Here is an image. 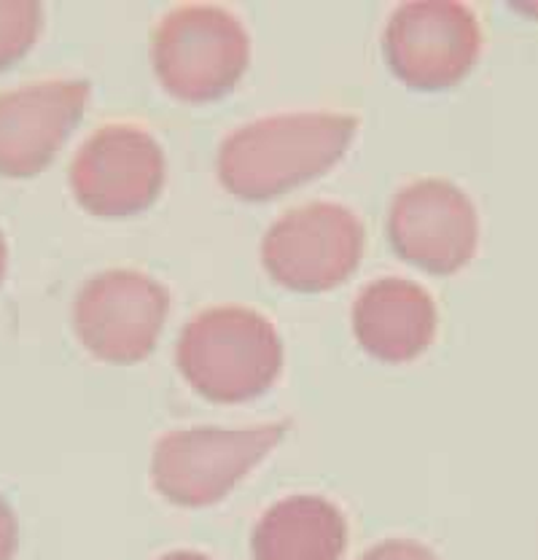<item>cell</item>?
<instances>
[{"instance_id": "cell-1", "label": "cell", "mask_w": 538, "mask_h": 560, "mask_svg": "<svg viewBox=\"0 0 538 560\" xmlns=\"http://www.w3.org/2000/svg\"><path fill=\"white\" fill-rule=\"evenodd\" d=\"M359 119L342 110H283L235 127L219 145V178L239 200H267L329 171Z\"/></svg>"}, {"instance_id": "cell-2", "label": "cell", "mask_w": 538, "mask_h": 560, "mask_svg": "<svg viewBox=\"0 0 538 560\" xmlns=\"http://www.w3.org/2000/svg\"><path fill=\"white\" fill-rule=\"evenodd\" d=\"M175 361L186 383L210 401L237 405L261 396L283 370V340L265 313L215 305L180 329Z\"/></svg>"}, {"instance_id": "cell-3", "label": "cell", "mask_w": 538, "mask_h": 560, "mask_svg": "<svg viewBox=\"0 0 538 560\" xmlns=\"http://www.w3.org/2000/svg\"><path fill=\"white\" fill-rule=\"evenodd\" d=\"M289 420L237 425H191L160 436L151 453V482L169 504L202 510L219 504L283 442Z\"/></svg>"}, {"instance_id": "cell-4", "label": "cell", "mask_w": 538, "mask_h": 560, "mask_svg": "<svg viewBox=\"0 0 538 560\" xmlns=\"http://www.w3.org/2000/svg\"><path fill=\"white\" fill-rule=\"evenodd\" d=\"M250 60V35L219 3L173 5L151 35V62L162 86L180 101H213L230 92Z\"/></svg>"}, {"instance_id": "cell-5", "label": "cell", "mask_w": 538, "mask_h": 560, "mask_svg": "<svg viewBox=\"0 0 538 560\" xmlns=\"http://www.w3.org/2000/svg\"><path fill=\"white\" fill-rule=\"evenodd\" d=\"M366 232L353 208L313 200L289 208L269 224L261 265L291 291L335 289L359 267Z\"/></svg>"}, {"instance_id": "cell-6", "label": "cell", "mask_w": 538, "mask_h": 560, "mask_svg": "<svg viewBox=\"0 0 538 560\" xmlns=\"http://www.w3.org/2000/svg\"><path fill=\"white\" fill-rule=\"evenodd\" d=\"M169 313L162 280L132 267H110L86 278L73 300L81 346L110 364H134L160 342Z\"/></svg>"}, {"instance_id": "cell-7", "label": "cell", "mask_w": 538, "mask_h": 560, "mask_svg": "<svg viewBox=\"0 0 538 560\" xmlns=\"http://www.w3.org/2000/svg\"><path fill=\"white\" fill-rule=\"evenodd\" d=\"M390 70L414 90H444L464 79L482 51V27L458 0H407L383 31Z\"/></svg>"}, {"instance_id": "cell-8", "label": "cell", "mask_w": 538, "mask_h": 560, "mask_svg": "<svg viewBox=\"0 0 538 560\" xmlns=\"http://www.w3.org/2000/svg\"><path fill=\"white\" fill-rule=\"evenodd\" d=\"M165 171V151L145 127L110 121L79 145L70 160V186L86 210L114 219L149 208Z\"/></svg>"}, {"instance_id": "cell-9", "label": "cell", "mask_w": 538, "mask_h": 560, "mask_svg": "<svg viewBox=\"0 0 538 560\" xmlns=\"http://www.w3.org/2000/svg\"><path fill=\"white\" fill-rule=\"evenodd\" d=\"M388 237L409 265L431 276H453L477 250V206L453 180L438 175L414 178L390 200Z\"/></svg>"}, {"instance_id": "cell-10", "label": "cell", "mask_w": 538, "mask_h": 560, "mask_svg": "<svg viewBox=\"0 0 538 560\" xmlns=\"http://www.w3.org/2000/svg\"><path fill=\"white\" fill-rule=\"evenodd\" d=\"M90 90V81L73 75L0 90V173H38L81 119Z\"/></svg>"}, {"instance_id": "cell-11", "label": "cell", "mask_w": 538, "mask_h": 560, "mask_svg": "<svg viewBox=\"0 0 538 560\" xmlns=\"http://www.w3.org/2000/svg\"><path fill=\"white\" fill-rule=\"evenodd\" d=\"M353 335L366 353L388 364L418 359L438 329L436 302L409 278L370 280L353 302Z\"/></svg>"}, {"instance_id": "cell-12", "label": "cell", "mask_w": 538, "mask_h": 560, "mask_svg": "<svg viewBox=\"0 0 538 560\" xmlns=\"http://www.w3.org/2000/svg\"><path fill=\"white\" fill-rule=\"evenodd\" d=\"M348 517L318 493H294L274 501L250 534L254 560H342Z\"/></svg>"}, {"instance_id": "cell-13", "label": "cell", "mask_w": 538, "mask_h": 560, "mask_svg": "<svg viewBox=\"0 0 538 560\" xmlns=\"http://www.w3.org/2000/svg\"><path fill=\"white\" fill-rule=\"evenodd\" d=\"M40 25L44 5L38 0H0V68L31 49Z\"/></svg>"}, {"instance_id": "cell-14", "label": "cell", "mask_w": 538, "mask_h": 560, "mask_svg": "<svg viewBox=\"0 0 538 560\" xmlns=\"http://www.w3.org/2000/svg\"><path fill=\"white\" fill-rule=\"evenodd\" d=\"M361 560H438V556L414 539H385L366 550Z\"/></svg>"}, {"instance_id": "cell-15", "label": "cell", "mask_w": 538, "mask_h": 560, "mask_svg": "<svg viewBox=\"0 0 538 560\" xmlns=\"http://www.w3.org/2000/svg\"><path fill=\"white\" fill-rule=\"evenodd\" d=\"M20 547V523L9 501L0 495V560H14Z\"/></svg>"}, {"instance_id": "cell-16", "label": "cell", "mask_w": 538, "mask_h": 560, "mask_svg": "<svg viewBox=\"0 0 538 560\" xmlns=\"http://www.w3.org/2000/svg\"><path fill=\"white\" fill-rule=\"evenodd\" d=\"M156 560H213V558L204 556V552H197V550H173V552H167V556H162Z\"/></svg>"}, {"instance_id": "cell-17", "label": "cell", "mask_w": 538, "mask_h": 560, "mask_svg": "<svg viewBox=\"0 0 538 560\" xmlns=\"http://www.w3.org/2000/svg\"><path fill=\"white\" fill-rule=\"evenodd\" d=\"M5 261H9V245H5L3 232H0V280L5 276Z\"/></svg>"}]
</instances>
